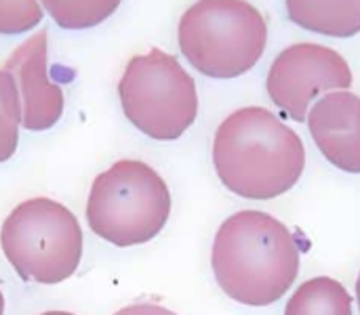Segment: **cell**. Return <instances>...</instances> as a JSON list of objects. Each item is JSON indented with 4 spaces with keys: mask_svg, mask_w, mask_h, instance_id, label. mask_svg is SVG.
<instances>
[{
    "mask_svg": "<svg viewBox=\"0 0 360 315\" xmlns=\"http://www.w3.org/2000/svg\"><path fill=\"white\" fill-rule=\"evenodd\" d=\"M285 315H352V297L333 278H312L293 293Z\"/></svg>",
    "mask_w": 360,
    "mask_h": 315,
    "instance_id": "11",
    "label": "cell"
},
{
    "mask_svg": "<svg viewBox=\"0 0 360 315\" xmlns=\"http://www.w3.org/2000/svg\"><path fill=\"white\" fill-rule=\"evenodd\" d=\"M0 246L21 280L61 284L76 274L84 240L70 208L51 198H32L4 219Z\"/></svg>",
    "mask_w": 360,
    "mask_h": 315,
    "instance_id": "5",
    "label": "cell"
},
{
    "mask_svg": "<svg viewBox=\"0 0 360 315\" xmlns=\"http://www.w3.org/2000/svg\"><path fill=\"white\" fill-rule=\"evenodd\" d=\"M40 315H74V314H68V311H46V314H40Z\"/></svg>",
    "mask_w": 360,
    "mask_h": 315,
    "instance_id": "16",
    "label": "cell"
},
{
    "mask_svg": "<svg viewBox=\"0 0 360 315\" xmlns=\"http://www.w3.org/2000/svg\"><path fill=\"white\" fill-rule=\"evenodd\" d=\"M114 315H177L173 314L171 309H165L160 305H152V303H139V305H129L122 307L120 311H116Z\"/></svg>",
    "mask_w": 360,
    "mask_h": 315,
    "instance_id": "15",
    "label": "cell"
},
{
    "mask_svg": "<svg viewBox=\"0 0 360 315\" xmlns=\"http://www.w3.org/2000/svg\"><path fill=\"white\" fill-rule=\"evenodd\" d=\"M21 97L25 130H49L63 114V91L49 78V38L38 32L19 44L4 63Z\"/></svg>",
    "mask_w": 360,
    "mask_h": 315,
    "instance_id": "8",
    "label": "cell"
},
{
    "mask_svg": "<svg viewBox=\"0 0 360 315\" xmlns=\"http://www.w3.org/2000/svg\"><path fill=\"white\" fill-rule=\"evenodd\" d=\"M42 21L38 0H0V34H23Z\"/></svg>",
    "mask_w": 360,
    "mask_h": 315,
    "instance_id": "14",
    "label": "cell"
},
{
    "mask_svg": "<svg viewBox=\"0 0 360 315\" xmlns=\"http://www.w3.org/2000/svg\"><path fill=\"white\" fill-rule=\"evenodd\" d=\"M211 265L219 288L232 301L266 307L283 299L297 280L300 246L272 215L243 210L219 225Z\"/></svg>",
    "mask_w": 360,
    "mask_h": 315,
    "instance_id": "2",
    "label": "cell"
},
{
    "mask_svg": "<svg viewBox=\"0 0 360 315\" xmlns=\"http://www.w3.org/2000/svg\"><path fill=\"white\" fill-rule=\"evenodd\" d=\"M356 301H359V309H360V276H359V282H356Z\"/></svg>",
    "mask_w": 360,
    "mask_h": 315,
    "instance_id": "18",
    "label": "cell"
},
{
    "mask_svg": "<svg viewBox=\"0 0 360 315\" xmlns=\"http://www.w3.org/2000/svg\"><path fill=\"white\" fill-rule=\"evenodd\" d=\"M177 40L192 67L209 78L230 80L262 59L268 25L245 0H198L184 13Z\"/></svg>",
    "mask_w": 360,
    "mask_h": 315,
    "instance_id": "4",
    "label": "cell"
},
{
    "mask_svg": "<svg viewBox=\"0 0 360 315\" xmlns=\"http://www.w3.org/2000/svg\"><path fill=\"white\" fill-rule=\"evenodd\" d=\"M289 19L323 36L350 38L360 34V0H285Z\"/></svg>",
    "mask_w": 360,
    "mask_h": 315,
    "instance_id": "10",
    "label": "cell"
},
{
    "mask_svg": "<svg viewBox=\"0 0 360 315\" xmlns=\"http://www.w3.org/2000/svg\"><path fill=\"white\" fill-rule=\"evenodd\" d=\"M310 135L321 154L340 170L360 175V97L333 91L321 97L308 114Z\"/></svg>",
    "mask_w": 360,
    "mask_h": 315,
    "instance_id": "9",
    "label": "cell"
},
{
    "mask_svg": "<svg viewBox=\"0 0 360 315\" xmlns=\"http://www.w3.org/2000/svg\"><path fill=\"white\" fill-rule=\"evenodd\" d=\"M21 97L17 82L6 69H0V162H6L19 141Z\"/></svg>",
    "mask_w": 360,
    "mask_h": 315,
    "instance_id": "13",
    "label": "cell"
},
{
    "mask_svg": "<svg viewBox=\"0 0 360 315\" xmlns=\"http://www.w3.org/2000/svg\"><path fill=\"white\" fill-rule=\"evenodd\" d=\"M118 95L127 120L158 141L179 139L198 114L192 76L173 55L160 48L137 55L127 63Z\"/></svg>",
    "mask_w": 360,
    "mask_h": 315,
    "instance_id": "6",
    "label": "cell"
},
{
    "mask_svg": "<svg viewBox=\"0 0 360 315\" xmlns=\"http://www.w3.org/2000/svg\"><path fill=\"white\" fill-rule=\"evenodd\" d=\"M171 215V192L146 162L118 160L95 177L86 200V223L95 236L129 248L154 240Z\"/></svg>",
    "mask_w": 360,
    "mask_h": 315,
    "instance_id": "3",
    "label": "cell"
},
{
    "mask_svg": "<svg viewBox=\"0 0 360 315\" xmlns=\"http://www.w3.org/2000/svg\"><path fill=\"white\" fill-rule=\"evenodd\" d=\"M352 69L333 48L312 42L287 46L270 65L266 88L272 103L291 120L306 122L316 97L348 91Z\"/></svg>",
    "mask_w": 360,
    "mask_h": 315,
    "instance_id": "7",
    "label": "cell"
},
{
    "mask_svg": "<svg viewBox=\"0 0 360 315\" xmlns=\"http://www.w3.org/2000/svg\"><path fill=\"white\" fill-rule=\"evenodd\" d=\"M213 164L221 183L247 200H272L302 177L306 149L300 135L266 107L230 114L213 139Z\"/></svg>",
    "mask_w": 360,
    "mask_h": 315,
    "instance_id": "1",
    "label": "cell"
},
{
    "mask_svg": "<svg viewBox=\"0 0 360 315\" xmlns=\"http://www.w3.org/2000/svg\"><path fill=\"white\" fill-rule=\"evenodd\" d=\"M122 0H42L53 21L65 29H89L116 13Z\"/></svg>",
    "mask_w": 360,
    "mask_h": 315,
    "instance_id": "12",
    "label": "cell"
},
{
    "mask_svg": "<svg viewBox=\"0 0 360 315\" xmlns=\"http://www.w3.org/2000/svg\"><path fill=\"white\" fill-rule=\"evenodd\" d=\"M0 315H4V297H2V290H0Z\"/></svg>",
    "mask_w": 360,
    "mask_h": 315,
    "instance_id": "17",
    "label": "cell"
}]
</instances>
